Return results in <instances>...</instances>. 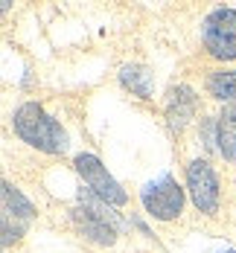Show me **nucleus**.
I'll return each mask as SVG.
<instances>
[{
	"mask_svg": "<svg viewBox=\"0 0 236 253\" xmlns=\"http://www.w3.org/2000/svg\"><path fill=\"white\" fill-rule=\"evenodd\" d=\"M70 221H73L79 236L85 242L96 245V248H111L117 242V236L126 230V221L117 212V207H111L102 198H96L88 186L79 189L76 207L70 210Z\"/></svg>",
	"mask_w": 236,
	"mask_h": 253,
	"instance_id": "f257e3e1",
	"label": "nucleus"
},
{
	"mask_svg": "<svg viewBox=\"0 0 236 253\" xmlns=\"http://www.w3.org/2000/svg\"><path fill=\"white\" fill-rule=\"evenodd\" d=\"M12 128H15L21 143H26L29 149H38L44 154H67V149H70L67 131L38 102L18 105L15 114H12Z\"/></svg>",
	"mask_w": 236,
	"mask_h": 253,
	"instance_id": "f03ea898",
	"label": "nucleus"
},
{
	"mask_svg": "<svg viewBox=\"0 0 236 253\" xmlns=\"http://www.w3.org/2000/svg\"><path fill=\"white\" fill-rule=\"evenodd\" d=\"M184 201H187V189L172 175H160L157 180L146 183L140 189V204H143L146 215L155 218V221H175V218H181Z\"/></svg>",
	"mask_w": 236,
	"mask_h": 253,
	"instance_id": "7ed1b4c3",
	"label": "nucleus"
},
{
	"mask_svg": "<svg viewBox=\"0 0 236 253\" xmlns=\"http://www.w3.org/2000/svg\"><path fill=\"white\" fill-rule=\"evenodd\" d=\"M201 44L216 61H236V9L219 6L201 21Z\"/></svg>",
	"mask_w": 236,
	"mask_h": 253,
	"instance_id": "20e7f679",
	"label": "nucleus"
},
{
	"mask_svg": "<svg viewBox=\"0 0 236 253\" xmlns=\"http://www.w3.org/2000/svg\"><path fill=\"white\" fill-rule=\"evenodd\" d=\"M187 195L201 215L213 218L219 212L222 186H219V175H216V169L207 157H195L187 163Z\"/></svg>",
	"mask_w": 236,
	"mask_h": 253,
	"instance_id": "39448f33",
	"label": "nucleus"
},
{
	"mask_svg": "<svg viewBox=\"0 0 236 253\" xmlns=\"http://www.w3.org/2000/svg\"><path fill=\"white\" fill-rule=\"evenodd\" d=\"M73 169H76V175L82 177V183H85L96 198H102L105 204H111V207L129 204V192L114 180V175L105 169L102 160H99L96 154L79 152L76 157H73Z\"/></svg>",
	"mask_w": 236,
	"mask_h": 253,
	"instance_id": "423d86ee",
	"label": "nucleus"
},
{
	"mask_svg": "<svg viewBox=\"0 0 236 253\" xmlns=\"http://www.w3.org/2000/svg\"><path fill=\"white\" fill-rule=\"evenodd\" d=\"M198 111V93L189 84H172L163 99V120L172 134H181L184 128L195 120Z\"/></svg>",
	"mask_w": 236,
	"mask_h": 253,
	"instance_id": "0eeeda50",
	"label": "nucleus"
},
{
	"mask_svg": "<svg viewBox=\"0 0 236 253\" xmlns=\"http://www.w3.org/2000/svg\"><path fill=\"white\" fill-rule=\"evenodd\" d=\"M120 84L137 99H152L155 96V76L143 64H123L120 67Z\"/></svg>",
	"mask_w": 236,
	"mask_h": 253,
	"instance_id": "6e6552de",
	"label": "nucleus"
},
{
	"mask_svg": "<svg viewBox=\"0 0 236 253\" xmlns=\"http://www.w3.org/2000/svg\"><path fill=\"white\" fill-rule=\"evenodd\" d=\"M219 154L228 163H236V99L219 111Z\"/></svg>",
	"mask_w": 236,
	"mask_h": 253,
	"instance_id": "1a4fd4ad",
	"label": "nucleus"
},
{
	"mask_svg": "<svg viewBox=\"0 0 236 253\" xmlns=\"http://www.w3.org/2000/svg\"><path fill=\"white\" fill-rule=\"evenodd\" d=\"M3 215H12V218H18V221H24V224H29V221L35 218L32 201L26 198L12 180H3Z\"/></svg>",
	"mask_w": 236,
	"mask_h": 253,
	"instance_id": "9d476101",
	"label": "nucleus"
},
{
	"mask_svg": "<svg viewBox=\"0 0 236 253\" xmlns=\"http://www.w3.org/2000/svg\"><path fill=\"white\" fill-rule=\"evenodd\" d=\"M207 93L216 102L228 105L236 99V70H213L207 76Z\"/></svg>",
	"mask_w": 236,
	"mask_h": 253,
	"instance_id": "9b49d317",
	"label": "nucleus"
},
{
	"mask_svg": "<svg viewBox=\"0 0 236 253\" xmlns=\"http://www.w3.org/2000/svg\"><path fill=\"white\" fill-rule=\"evenodd\" d=\"M198 140L207 154H219V117H201L198 123Z\"/></svg>",
	"mask_w": 236,
	"mask_h": 253,
	"instance_id": "f8f14e48",
	"label": "nucleus"
},
{
	"mask_svg": "<svg viewBox=\"0 0 236 253\" xmlns=\"http://www.w3.org/2000/svg\"><path fill=\"white\" fill-rule=\"evenodd\" d=\"M26 224L24 221H18V218H12V215H3L0 212V233H3V248H12L21 236H24Z\"/></svg>",
	"mask_w": 236,
	"mask_h": 253,
	"instance_id": "ddd939ff",
	"label": "nucleus"
},
{
	"mask_svg": "<svg viewBox=\"0 0 236 253\" xmlns=\"http://www.w3.org/2000/svg\"><path fill=\"white\" fill-rule=\"evenodd\" d=\"M131 224H134V227L140 230V233H143V236H149V239H152V230L146 227V224H143V221H140V218H131Z\"/></svg>",
	"mask_w": 236,
	"mask_h": 253,
	"instance_id": "4468645a",
	"label": "nucleus"
},
{
	"mask_svg": "<svg viewBox=\"0 0 236 253\" xmlns=\"http://www.w3.org/2000/svg\"><path fill=\"white\" fill-rule=\"evenodd\" d=\"M225 253H236V251H225Z\"/></svg>",
	"mask_w": 236,
	"mask_h": 253,
	"instance_id": "2eb2a0df",
	"label": "nucleus"
}]
</instances>
